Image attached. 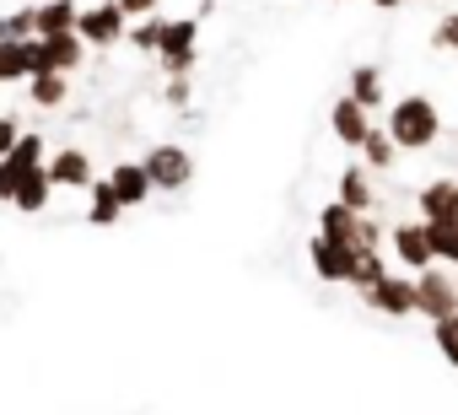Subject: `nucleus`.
I'll use <instances>...</instances> for the list:
<instances>
[{"mask_svg":"<svg viewBox=\"0 0 458 415\" xmlns=\"http://www.w3.org/2000/svg\"><path fill=\"white\" fill-rule=\"evenodd\" d=\"M329 130H335V140H340V146L356 157V151H361V140H367V130H372V114L340 92V97L329 103Z\"/></svg>","mask_w":458,"mask_h":415,"instance_id":"12","label":"nucleus"},{"mask_svg":"<svg viewBox=\"0 0 458 415\" xmlns=\"http://www.w3.org/2000/svg\"><path fill=\"white\" fill-rule=\"evenodd\" d=\"M44 173H49V189H92L98 183V173H92V151H81V146H60V151H49L44 157Z\"/></svg>","mask_w":458,"mask_h":415,"instance_id":"10","label":"nucleus"},{"mask_svg":"<svg viewBox=\"0 0 458 415\" xmlns=\"http://www.w3.org/2000/svg\"><path fill=\"white\" fill-rule=\"evenodd\" d=\"M351 254L356 249H345V243H329V238H308V270L324 281V286H345V275H351Z\"/></svg>","mask_w":458,"mask_h":415,"instance_id":"13","label":"nucleus"},{"mask_svg":"<svg viewBox=\"0 0 458 415\" xmlns=\"http://www.w3.org/2000/svg\"><path fill=\"white\" fill-rule=\"evenodd\" d=\"M162 22H167V17H140V22H130L124 44H135L140 55H157V44H162Z\"/></svg>","mask_w":458,"mask_h":415,"instance_id":"25","label":"nucleus"},{"mask_svg":"<svg viewBox=\"0 0 458 415\" xmlns=\"http://www.w3.org/2000/svg\"><path fill=\"white\" fill-rule=\"evenodd\" d=\"M356 157H361V167H367V173H394V162H399V146L388 140V130H383V124H372Z\"/></svg>","mask_w":458,"mask_h":415,"instance_id":"22","label":"nucleus"},{"mask_svg":"<svg viewBox=\"0 0 458 415\" xmlns=\"http://www.w3.org/2000/svg\"><path fill=\"white\" fill-rule=\"evenodd\" d=\"M458 313V281L447 275V265H431L415 275V318L437 324V318H453Z\"/></svg>","mask_w":458,"mask_h":415,"instance_id":"5","label":"nucleus"},{"mask_svg":"<svg viewBox=\"0 0 458 415\" xmlns=\"http://www.w3.org/2000/svg\"><path fill=\"white\" fill-rule=\"evenodd\" d=\"M383 130H388V140H394L399 151H431V146L442 140V108H437L426 92H404V97L388 103Z\"/></svg>","mask_w":458,"mask_h":415,"instance_id":"1","label":"nucleus"},{"mask_svg":"<svg viewBox=\"0 0 458 415\" xmlns=\"http://www.w3.org/2000/svg\"><path fill=\"white\" fill-rule=\"evenodd\" d=\"M415 211H420V222H431V227H458V178H426L420 189H415Z\"/></svg>","mask_w":458,"mask_h":415,"instance_id":"9","label":"nucleus"},{"mask_svg":"<svg viewBox=\"0 0 458 415\" xmlns=\"http://www.w3.org/2000/svg\"><path fill=\"white\" fill-rule=\"evenodd\" d=\"M388 270H394V265H388V254H383V249H356V254H351V275H345V286L361 297V292H367L372 281H383Z\"/></svg>","mask_w":458,"mask_h":415,"instance_id":"21","label":"nucleus"},{"mask_svg":"<svg viewBox=\"0 0 458 415\" xmlns=\"http://www.w3.org/2000/svg\"><path fill=\"white\" fill-rule=\"evenodd\" d=\"M162 103H167V108H189V76H173V81L162 87Z\"/></svg>","mask_w":458,"mask_h":415,"instance_id":"32","label":"nucleus"},{"mask_svg":"<svg viewBox=\"0 0 458 415\" xmlns=\"http://www.w3.org/2000/svg\"><path fill=\"white\" fill-rule=\"evenodd\" d=\"M49 194H55V189H49V173H44V167H33V173L17 183V194H12V211H22V216H38L44 205H49Z\"/></svg>","mask_w":458,"mask_h":415,"instance_id":"23","label":"nucleus"},{"mask_svg":"<svg viewBox=\"0 0 458 415\" xmlns=\"http://www.w3.org/2000/svg\"><path fill=\"white\" fill-rule=\"evenodd\" d=\"M44 157H49L44 135H38V130H22V135H17V146H12L6 157H0V205H12L17 183H22L33 167H44Z\"/></svg>","mask_w":458,"mask_h":415,"instance_id":"8","label":"nucleus"},{"mask_svg":"<svg viewBox=\"0 0 458 415\" xmlns=\"http://www.w3.org/2000/svg\"><path fill=\"white\" fill-rule=\"evenodd\" d=\"M33 28H38L33 6H17V12H6V38H33Z\"/></svg>","mask_w":458,"mask_h":415,"instance_id":"28","label":"nucleus"},{"mask_svg":"<svg viewBox=\"0 0 458 415\" xmlns=\"http://www.w3.org/2000/svg\"><path fill=\"white\" fill-rule=\"evenodd\" d=\"M87 60V44L76 33H55V38H33V71H55V76H76Z\"/></svg>","mask_w":458,"mask_h":415,"instance_id":"11","label":"nucleus"},{"mask_svg":"<svg viewBox=\"0 0 458 415\" xmlns=\"http://www.w3.org/2000/svg\"><path fill=\"white\" fill-rule=\"evenodd\" d=\"M335 199H340V205H351L356 216H372V211H377V189H372V173H367L361 162H351V167L335 178Z\"/></svg>","mask_w":458,"mask_h":415,"instance_id":"15","label":"nucleus"},{"mask_svg":"<svg viewBox=\"0 0 458 415\" xmlns=\"http://www.w3.org/2000/svg\"><path fill=\"white\" fill-rule=\"evenodd\" d=\"M345 97H351V103H361L367 114H377V108L388 103V92H383V71H377V65H356V71H351Z\"/></svg>","mask_w":458,"mask_h":415,"instance_id":"20","label":"nucleus"},{"mask_svg":"<svg viewBox=\"0 0 458 415\" xmlns=\"http://www.w3.org/2000/svg\"><path fill=\"white\" fill-rule=\"evenodd\" d=\"M114 6H119L130 22H140V17H157V12H162V0H114Z\"/></svg>","mask_w":458,"mask_h":415,"instance_id":"31","label":"nucleus"},{"mask_svg":"<svg viewBox=\"0 0 458 415\" xmlns=\"http://www.w3.org/2000/svg\"><path fill=\"white\" fill-rule=\"evenodd\" d=\"M453 135H458V124H453Z\"/></svg>","mask_w":458,"mask_h":415,"instance_id":"36","label":"nucleus"},{"mask_svg":"<svg viewBox=\"0 0 458 415\" xmlns=\"http://www.w3.org/2000/svg\"><path fill=\"white\" fill-rule=\"evenodd\" d=\"M431 340H437V356L458 372V313H453V318H437V324H431Z\"/></svg>","mask_w":458,"mask_h":415,"instance_id":"26","label":"nucleus"},{"mask_svg":"<svg viewBox=\"0 0 458 415\" xmlns=\"http://www.w3.org/2000/svg\"><path fill=\"white\" fill-rule=\"evenodd\" d=\"M124 33H130V17L114 6V0H92V6L76 12V38L92 44V49H114V44H124Z\"/></svg>","mask_w":458,"mask_h":415,"instance_id":"6","label":"nucleus"},{"mask_svg":"<svg viewBox=\"0 0 458 415\" xmlns=\"http://www.w3.org/2000/svg\"><path fill=\"white\" fill-rule=\"evenodd\" d=\"M388 243V227L377 216H361V233H356V249H383Z\"/></svg>","mask_w":458,"mask_h":415,"instance_id":"30","label":"nucleus"},{"mask_svg":"<svg viewBox=\"0 0 458 415\" xmlns=\"http://www.w3.org/2000/svg\"><path fill=\"white\" fill-rule=\"evenodd\" d=\"M140 167H146V178H151L157 194H178V189L194 183V157H189V146H178V140H157V146L140 157Z\"/></svg>","mask_w":458,"mask_h":415,"instance_id":"3","label":"nucleus"},{"mask_svg":"<svg viewBox=\"0 0 458 415\" xmlns=\"http://www.w3.org/2000/svg\"><path fill=\"white\" fill-rule=\"evenodd\" d=\"M431 44H437V49H453V55H458V12L437 17V28H431Z\"/></svg>","mask_w":458,"mask_h":415,"instance_id":"29","label":"nucleus"},{"mask_svg":"<svg viewBox=\"0 0 458 415\" xmlns=\"http://www.w3.org/2000/svg\"><path fill=\"white\" fill-rule=\"evenodd\" d=\"M0 38H6V12H0Z\"/></svg>","mask_w":458,"mask_h":415,"instance_id":"35","label":"nucleus"},{"mask_svg":"<svg viewBox=\"0 0 458 415\" xmlns=\"http://www.w3.org/2000/svg\"><path fill=\"white\" fill-rule=\"evenodd\" d=\"M119 216H124V205H119V194H114V189H108V183L98 178V183L87 189V222H92V227H114Z\"/></svg>","mask_w":458,"mask_h":415,"instance_id":"24","label":"nucleus"},{"mask_svg":"<svg viewBox=\"0 0 458 415\" xmlns=\"http://www.w3.org/2000/svg\"><path fill=\"white\" fill-rule=\"evenodd\" d=\"M33 76V38H0V87Z\"/></svg>","mask_w":458,"mask_h":415,"instance_id":"19","label":"nucleus"},{"mask_svg":"<svg viewBox=\"0 0 458 415\" xmlns=\"http://www.w3.org/2000/svg\"><path fill=\"white\" fill-rule=\"evenodd\" d=\"M318 238H329V243H345V249H356V233H361V216L351 211V205H340V199H329L324 211H318V227H313Z\"/></svg>","mask_w":458,"mask_h":415,"instance_id":"16","label":"nucleus"},{"mask_svg":"<svg viewBox=\"0 0 458 415\" xmlns=\"http://www.w3.org/2000/svg\"><path fill=\"white\" fill-rule=\"evenodd\" d=\"M431 227V222H426ZM431 249H437V265L458 270V227H431Z\"/></svg>","mask_w":458,"mask_h":415,"instance_id":"27","label":"nucleus"},{"mask_svg":"<svg viewBox=\"0 0 458 415\" xmlns=\"http://www.w3.org/2000/svg\"><path fill=\"white\" fill-rule=\"evenodd\" d=\"M17 135H22V119L17 114H0V157L17 146Z\"/></svg>","mask_w":458,"mask_h":415,"instance_id":"33","label":"nucleus"},{"mask_svg":"<svg viewBox=\"0 0 458 415\" xmlns=\"http://www.w3.org/2000/svg\"><path fill=\"white\" fill-rule=\"evenodd\" d=\"M361 302L377 313V318H415V275H404V270H388L383 281H372L367 292H361Z\"/></svg>","mask_w":458,"mask_h":415,"instance_id":"7","label":"nucleus"},{"mask_svg":"<svg viewBox=\"0 0 458 415\" xmlns=\"http://www.w3.org/2000/svg\"><path fill=\"white\" fill-rule=\"evenodd\" d=\"M22 87H28L33 108H44V114H60V108L71 103V76H55V71H33Z\"/></svg>","mask_w":458,"mask_h":415,"instance_id":"17","label":"nucleus"},{"mask_svg":"<svg viewBox=\"0 0 458 415\" xmlns=\"http://www.w3.org/2000/svg\"><path fill=\"white\" fill-rule=\"evenodd\" d=\"M199 60V17H167L162 22V44H157V65L162 76H194Z\"/></svg>","mask_w":458,"mask_h":415,"instance_id":"2","label":"nucleus"},{"mask_svg":"<svg viewBox=\"0 0 458 415\" xmlns=\"http://www.w3.org/2000/svg\"><path fill=\"white\" fill-rule=\"evenodd\" d=\"M76 0H38L33 6V17H38V28H33V38H55V33H76Z\"/></svg>","mask_w":458,"mask_h":415,"instance_id":"18","label":"nucleus"},{"mask_svg":"<svg viewBox=\"0 0 458 415\" xmlns=\"http://www.w3.org/2000/svg\"><path fill=\"white\" fill-rule=\"evenodd\" d=\"M377 12H399V6H410V0H372Z\"/></svg>","mask_w":458,"mask_h":415,"instance_id":"34","label":"nucleus"},{"mask_svg":"<svg viewBox=\"0 0 458 415\" xmlns=\"http://www.w3.org/2000/svg\"><path fill=\"white\" fill-rule=\"evenodd\" d=\"M388 249H394V265H399L404 275H420V270H431V265H437L431 227H426L420 216H404V222H394V227H388Z\"/></svg>","mask_w":458,"mask_h":415,"instance_id":"4","label":"nucleus"},{"mask_svg":"<svg viewBox=\"0 0 458 415\" xmlns=\"http://www.w3.org/2000/svg\"><path fill=\"white\" fill-rule=\"evenodd\" d=\"M103 183L119 194L124 211H140V205L157 194V189H151V178H146V167H140V162H130V157H124V162H114V167L103 173Z\"/></svg>","mask_w":458,"mask_h":415,"instance_id":"14","label":"nucleus"}]
</instances>
